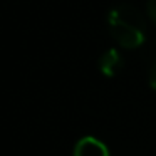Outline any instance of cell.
<instances>
[{
    "mask_svg": "<svg viewBox=\"0 0 156 156\" xmlns=\"http://www.w3.org/2000/svg\"><path fill=\"white\" fill-rule=\"evenodd\" d=\"M109 30H111L112 39L124 49H136L144 42V32L129 27L122 22L109 19Z\"/></svg>",
    "mask_w": 156,
    "mask_h": 156,
    "instance_id": "1",
    "label": "cell"
},
{
    "mask_svg": "<svg viewBox=\"0 0 156 156\" xmlns=\"http://www.w3.org/2000/svg\"><path fill=\"white\" fill-rule=\"evenodd\" d=\"M109 19L111 20H118L122 24L129 25V27H134L138 30L144 32L146 29V22L144 17L141 15V12L138 9L131 7V5H121V7H116L109 12Z\"/></svg>",
    "mask_w": 156,
    "mask_h": 156,
    "instance_id": "2",
    "label": "cell"
},
{
    "mask_svg": "<svg viewBox=\"0 0 156 156\" xmlns=\"http://www.w3.org/2000/svg\"><path fill=\"white\" fill-rule=\"evenodd\" d=\"M74 156H109V149L99 139L86 136L81 141H77L74 148Z\"/></svg>",
    "mask_w": 156,
    "mask_h": 156,
    "instance_id": "3",
    "label": "cell"
},
{
    "mask_svg": "<svg viewBox=\"0 0 156 156\" xmlns=\"http://www.w3.org/2000/svg\"><path fill=\"white\" fill-rule=\"evenodd\" d=\"M121 64H122L121 55H119V52L116 51V49L106 51L104 54L101 55V59H99V69H101V72L106 77L116 76V72L121 69Z\"/></svg>",
    "mask_w": 156,
    "mask_h": 156,
    "instance_id": "4",
    "label": "cell"
},
{
    "mask_svg": "<svg viewBox=\"0 0 156 156\" xmlns=\"http://www.w3.org/2000/svg\"><path fill=\"white\" fill-rule=\"evenodd\" d=\"M146 10H148L149 19L156 22V0H148V4H146Z\"/></svg>",
    "mask_w": 156,
    "mask_h": 156,
    "instance_id": "5",
    "label": "cell"
},
{
    "mask_svg": "<svg viewBox=\"0 0 156 156\" xmlns=\"http://www.w3.org/2000/svg\"><path fill=\"white\" fill-rule=\"evenodd\" d=\"M149 86L156 91V64L153 66L151 71H149Z\"/></svg>",
    "mask_w": 156,
    "mask_h": 156,
    "instance_id": "6",
    "label": "cell"
}]
</instances>
